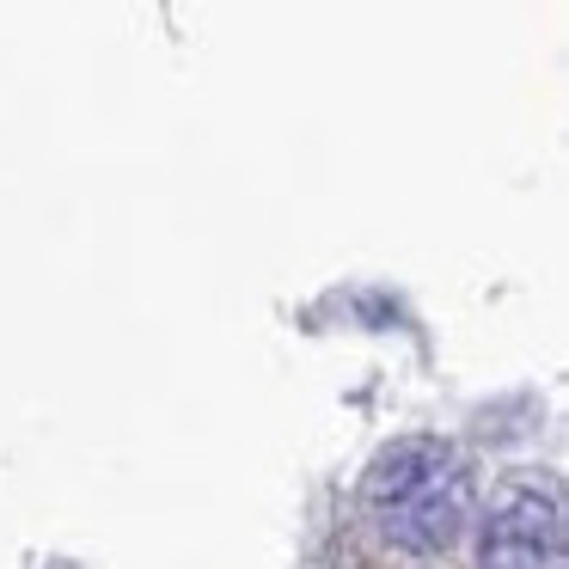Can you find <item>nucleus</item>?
Instances as JSON below:
<instances>
[{"mask_svg":"<svg viewBox=\"0 0 569 569\" xmlns=\"http://www.w3.org/2000/svg\"><path fill=\"white\" fill-rule=\"evenodd\" d=\"M478 569H569L563 490L551 478H515L490 496Z\"/></svg>","mask_w":569,"mask_h":569,"instance_id":"obj_2","label":"nucleus"},{"mask_svg":"<svg viewBox=\"0 0 569 569\" xmlns=\"http://www.w3.org/2000/svg\"><path fill=\"white\" fill-rule=\"evenodd\" d=\"M471 508H478V478L471 459L441 435H398L373 453L361 478V515L386 545L410 557H441L459 545Z\"/></svg>","mask_w":569,"mask_h":569,"instance_id":"obj_1","label":"nucleus"}]
</instances>
